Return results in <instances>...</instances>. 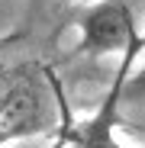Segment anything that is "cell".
Wrapping results in <instances>:
<instances>
[{"label": "cell", "instance_id": "7a4b0ae2", "mask_svg": "<svg viewBox=\"0 0 145 148\" xmlns=\"http://www.w3.org/2000/svg\"><path fill=\"white\" fill-rule=\"evenodd\" d=\"M78 52L81 55H123L142 36L135 26V13L126 0H100L78 19Z\"/></svg>", "mask_w": 145, "mask_h": 148}, {"label": "cell", "instance_id": "277c9868", "mask_svg": "<svg viewBox=\"0 0 145 148\" xmlns=\"http://www.w3.org/2000/svg\"><path fill=\"white\" fill-rule=\"evenodd\" d=\"M129 97H145V71H139L135 77H132V71H129L126 87H123V100H129Z\"/></svg>", "mask_w": 145, "mask_h": 148}, {"label": "cell", "instance_id": "3957f363", "mask_svg": "<svg viewBox=\"0 0 145 148\" xmlns=\"http://www.w3.org/2000/svg\"><path fill=\"white\" fill-rule=\"evenodd\" d=\"M139 48H145V36H139L123 55H119V68L113 74V84L103 97L100 110H97L90 119H84L81 126L68 129L61 148H129L116 138V119H119V103H123V87H126V77L132 71V61L139 55Z\"/></svg>", "mask_w": 145, "mask_h": 148}, {"label": "cell", "instance_id": "6da1fadb", "mask_svg": "<svg viewBox=\"0 0 145 148\" xmlns=\"http://www.w3.org/2000/svg\"><path fill=\"white\" fill-rule=\"evenodd\" d=\"M58 106L39 64H0V145L55 129Z\"/></svg>", "mask_w": 145, "mask_h": 148}]
</instances>
